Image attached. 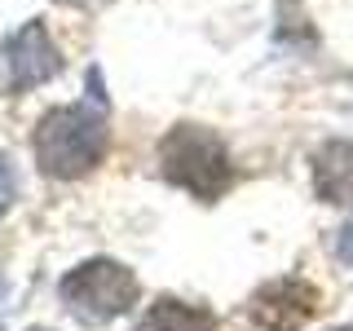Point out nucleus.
I'll use <instances>...</instances> for the list:
<instances>
[{
    "mask_svg": "<svg viewBox=\"0 0 353 331\" xmlns=\"http://www.w3.org/2000/svg\"><path fill=\"white\" fill-rule=\"evenodd\" d=\"M318 287L305 283V279H274L265 283L256 296H252L248 314L252 323L265 327V331H301L305 323H314L318 314Z\"/></svg>",
    "mask_w": 353,
    "mask_h": 331,
    "instance_id": "nucleus-5",
    "label": "nucleus"
},
{
    "mask_svg": "<svg viewBox=\"0 0 353 331\" xmlns=\"http://www.w3.org/2000/svg\"><path fill=\"white\" fill-rule=\"evenodd\" d=\"M336 252H340V261L353 265V217L345 221V230H340V239H336Z\"/></svg>",
    "mask_w": 353,
    "mask_h": 331,
    "instance_id": "nucleus-9",
    "label": "nucleus"
},
{
    "mask_svg": "<svg viewBox=\"0 0 353 331\" xmlns=\"http://www.w3.org/2000/svg\"><path fill=\"white\" fill-rule=\"evenodd\" d=\"M62 71V58H58V44L49 40L44 22H27L18 27L14 36L5 40V84L9 93H27L44 80Z\"/></svg>",
    "mask_w": 353,
    "mask_h": 331,
    "instance_id": "nucleus-4",
    "label": "nucleus"
},
{
    "mask_svg": "<svg viewBox=\"0 0 353 331\" xmlns=\"http://www.w3.org/2000/svg\"><path fill=\"white\" fill-rule=\"evenodd\" d=\"M137 331H221V323L208 314V309L163 296V301L150 305V314L137 323Z\"/></svg>",
    "mask_w": 353,
    "mask_h": 331,
    "instance_id": "nucleus-7",
    "label": "nucleus"
},
{
    "mask_svg": "<svg viewBox=\"0 0 353 331\" xmlns=\"http://www.w3.org/2000/svg\"><path fill=\"white\" fill-rule=\"evenodd\" d=\"M345 331H353V327H345Z\"/></svg>",
    "mask_w": 353,
    "mask_h": 331,
    "instance_id": "nucleus-11",
    "label": "nucleus"
},
{
    "mask_svg": "<svg viewBox=\"0 0 353 331\" xmlns=\"http://www.w3.org/2000/svg\"><path fill=\"white\" fill-rule=\"evenodd\" d=\"M106 146H110V128H106V110L97 97L93 106L80 102V106L49 110L36 128V163L40 172L58 177V181L93 172L106 159Z\"/></svg>",
    "mask_w": 353,
    "mask_h": 331,
    "instance_id": "nucleus-1",
    "label": "nucleus"
},
{
    "mask_svg": "<svg viewBox=\"0 0 353 331\" xmlns=\"http://www.w3.org/2000/svg\"><path fill=\"white\" fill-rule=\"evenodd\" d=\"M31 331H44V327H31Z\"/></svg>",
    "mask_w": 353,
    "mask_h": 331,
    "instance_id": "nucleus-10",
    "label": "nucleus"
},
{
    "mask_svg": "<svg viewBox=\"0 0 353 331\" xmlns=\"http://www.w3.org/2000/svg\"><path fill=\"white\" fill-rule=\"evenodd\" d=\"M9 203H14V168H9V159L0 154V217L9 212Z\"/></svg>",
    "mask_w": 353,
    "mask_h": 331,
    "instance_id": "nucleus-8",
    "label": "nucleus"
},
{
    "mask_svg": "<svg viewBox=\"0 0 353 331\" xmlns=\"http://www.w3.org/2000/svg\"><path fill=\"white\" fill-rule=\"evenodd\" d=\"M314 190L327 203H353V141H327V146H318Z\"/></svg>",
    "mask_w": 353,
    "mask_h": 331,
    "instance_id": "nucleus-6",
    "label": "nucleus"
},
{
    "mask_svg": "<svg viewBox=\"0 0 353 331\" xmlns=\"http://www.w3.org/2000/svg\"><path fill=\"white\" fill-rule=\"evenodd\" d=\"M62 301L71 314L88 318V323H110V318L128 314L137 305V279L128 265L119 261H84L62 279Z\"/></svg>",
    "mask_w": 353,
    "mask_h": 331,
    "instance_id": "nucleus-3",
    "label": "nucleus"
},
{
    "mask_svg": "<svg viewBox=\"0 0 353 331\" xmlns=\"http://www.w3.org/2000/svg\"><path fill=\"white\" fill-rule=\"evenodd\" d=\"M163 177L181 190H190L194 199L212 203L225 194L230 185V154L221 146V137L203 124H176L159 146Z\"/></svg>",
    "mask_w": 353,
    "mask_h": 331,
    "instance_id": "nucleus-2",
    "label": "nucleus"
}]
</instances>
